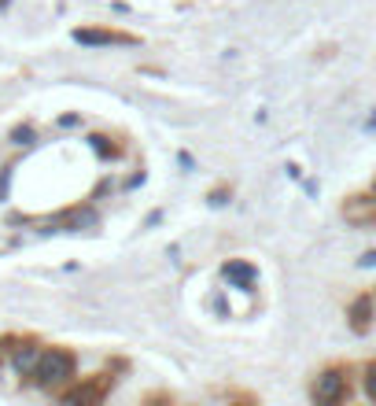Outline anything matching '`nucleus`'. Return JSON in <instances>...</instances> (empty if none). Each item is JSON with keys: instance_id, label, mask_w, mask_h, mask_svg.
Masks as SVG:
<instances>
[{"instance_id": "nucleus-1", "label": "nucleus", "mask_w": 376, "mask_h": 406, "mask_svg": "<svg viewBox=\"0 0 376 406\" xmlns=\"http://www.w3.org/2000/svg\"><path fill=\"white\" fill-rule=\"evenodd\" d=\"M34 377L45 384V388H56V384H63V380L74 377V358L67 355V351H45V355L37 358Z\"/></svg>"}, {"instance_id": "nucleus-2", "label": "nucleus", "mask_w": 376, "mask_h": 406, "mask_svg": "<svg viewBox=\"0 0 376 406\" xmlns=\"http://www.w3.org/2000/svg\"><path fill=\"white\" fill-rule=\"evenodd\" d=\"M343 388H347V377H343V373H336V369H328L325 377H317L314 395H317L321 403H336L339 395H343Z\"/></svg>"}, {"instance_id": "nucleus-3", "label": "nucleus", "mask_w": 376, "mask_h": 406, "mask_svg": "<svg viewBox=\"0 0 376 406\" xmlns=\"http://www.w3.org/2000/svg\"><path fill=\"white\" fill-rule=\"evenodd\" d=\"M225 277H229L232 284H240V288H251L259 273H255V266H247V262H229L225 266Z\"/></svg>"}, {"instance_id": "nucleus-4", "label": "nucleus", "mask_w": 376, "mask_h": 406, "mask_svg": "<svg viewBox=\"0 0 376 406\" xmlns=\"http://www.w3.org/2000/svg\"><path fill=\"white\" fill-rule=\"evenodd\" d=\"M74 41L81 45H115V41H130V37H118V34H107V30H78Z\"/></svg>"}, {"instance_id": "nucleus-5", "label": "nucleus", "mask_w": 376, "mask_h": 406, "mask_svg": "<svg viewBox=\"0 0 376 406\" xmlns=\"http://www.w3.org/2000/svg\"><path fill=\"white\" fill-rule=\"evenodd\" d=\"M37 347H23V351H19V355H15V369L19 373H30V369H37Z\"/></svg>"}, {"instance_id": "nucleus-6", "label": "nucleus", "mask_w": 376, "mask_h": 406, "mask_svg": "<svg viewBox=\"0 0 376 406\" xmlns=\"http://www.w3.org/2000/svg\"><path fill=\"white\" fill-rule=\"evenodd\" d=\"M67 226H70V229L96 226V215H92V211H74V215H67Z\"/></svg>"}, {"instance_id": "nucleus-7", "label": "nucleus", "mask_w": 376, "mask_h": 406, "mask_svg": "<svg viewBox=\"0 0 376 406\" xmlns=\"http://www.w3.org/2000/svg\"><path fill=\"white\" fill-rule=\"evenodd\" d=\"M365 314H369V299H358L354 303V325L358 329H365Z\"/></svg>"}, {"instance_id": "nucleus-8", "label": "nucleus", "mask_w": 376, "mask_h": 406, "mask_svg": "<svg viewBox=\"0 0 376 406\" xmlns=\"http://www.w3.org/2000/svg\"><path fill=\"white\" fill-rule=\"evenodd\" d=\"M96 395H100V388H78V392H70L67 399L70 403H85V399H96Z\"/></svg>"}, {"instance_id": "nucleus-9", "label": "nucleus", "mask_w": 376, "mask_h": 406, "mask_svg": "<svg viewBox=\"0 0 376 406\" xmlns=\"http://www.w3.org/2000/svg\"><path fill=\"white\" fill-rule=\"evenodd\" d=\"M12 141H15V144H30V141H34V130H26V126H19V130L12 133Z\"/></svg>"}, {"instance_id": "nucleus-10", "label": "nucleus", "mask_w": 376, "mask_h": 406, "mask_svg": "<svg viewBox=\"0 0 376 406\" xmlns=\"http://www.w3.org/2000/svg\"><path fill=\"white\" fill-rule=\"evenodd\" d=\"M365 392H369L373 399H376V366L369 369V377H365Z\"/></svg>"}, {"instance_id": "nucleus-11", "label": "nucleus", "mask_w": 376, "mask_h": 406, "mask_svg": "<svg viewBox=\"0 0 376 406\" xmlns=\"http://www.w3.org/2000/svg\"><path fill=\"white\" fill-rule=\"evenodd\" d=\"M362 262H365V266H376V251H369V255H365Z\"/></svg>"}]
</instances>
